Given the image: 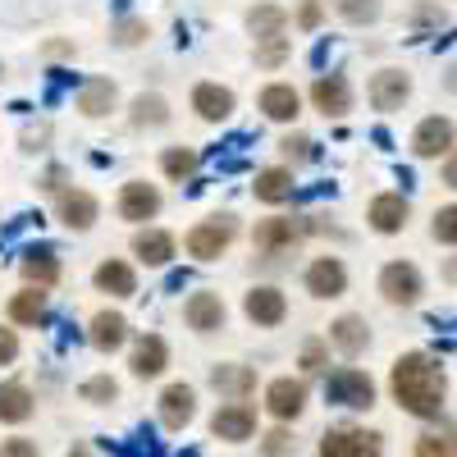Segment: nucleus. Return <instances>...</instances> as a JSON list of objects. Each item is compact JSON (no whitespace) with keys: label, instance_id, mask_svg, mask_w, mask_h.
Returning a JSON list of instances; mask_svg holds the SVG:
<instances>
[{"label":"nucleus","instance_id":"obj_50","mask_svg":"<svg viewBox=\"0 0 457 457\" xmlns=\"http://www.w3.org/2000/svg\"><path fill=\"white\" fill-rule=\"evenodd\" d=\"M69 457H92V453H87V448H83V444H79V448H73V453H69Z\"/></svg>","mask_w":457,"mask_h":457},{"label":"nucleus","instance_id":"obj_28","mask_svg":"<svg viewBox=\"0 0 457 457\" xmlns=\"http://www.w3.org/2000/svg\"><path fill=\"white\" fill-rule=\"evenodd\" d=\"M46 316H51V293L23 288V293L10 297V320L14 325H46Z\"/></svg>","mask_w":457,"mask_h":457},{"label":"nucleus","instance_id":"obj_8","mask_svg":"<svg viewBox=\"0 0 457 457\" xmlns=\"http://www.w3.org/2000/svg\"><path fill=\"white\" fill-rule=\"evenodd\" d=\"M302 284H307V293L320 297V302L343 297V293H348V265H343L338 256H316L307 265V275H302Z\"/></svg>","mask_w":457,"mask_h":457},{"label":"nucleus","instance_id":"obj_24","mask_svg":"<svg viewBox=\"0 0 457 457\" xmlns=\"http://www.w3.org/2000/svg\"><path fill=\"white\" fill-rule=\"evenodd\" d=\"M234 92L228 87H220V83H197L193 87V110L202 114L206 124H220V120H228V114H234Z\"/></svg>","mask_w":457,"mask_h":457},{"label":"nucleus","instance_id":"obj_7","mask_svg":"<svg viewBox=\"0 0 457 457\" xmlns=\"http://www.w3.org/2000/svg\"><path fill=\"white\" fill-rule=\"evenodd\" d=\"M243 312H247L252 325L275 329V325L288 320V297H284L275 284H256V288H247V297H243Z\"/></svg>","mask_w":457,"mask_h":457},{"label":"nucleus","instance_id":"obj_6","mask_svg":"<svg viewBox=\"0 0 457 457\" xmlns=\"http://www.w3.org/2000/svg\"><path fill=\"white\" fill-rule=\"evenodd\" d=\"M453 146H457V129H453V120H444V114H426V120L416 124V133H411V151L421 161H439V156H448Z\"/></svg>","mask_w":457,"mask_h":457},{"label":"nucleus","instance_id":"obj_46","mask_svg":"<svg viewBox=\"0 0 457 457\" xmlns=\"http://www.w3.org/2000/svg\"><path fill=\"white\" fill-rule=\"evenodd\" d=\"M19 357V334L14 329H0V366H10Z\"/></svg>","mask_w":457,"mask_h":457},{"label":"nucleus","instance_id":"obj_16","mask_svg":"<svg viewBox=\"0 0 457 457\" xmlns=\"http://www.w3.org/2000/svg\"><path fill=\"white\" fill-rule=\"evenodd\" d=\"M312 101L320 114H329V120H343V114L353 110V87L343 73H320V79L312 83Z\"/></svg>","mask_w":457,"mask_h":457},{"label":"nucleus","instance_id":"obj_14","mask_svg":"<svg viewBox=\"0 0 457 457\" xmlns=\"http://www.w3.org/2000/svg\"><path fill=\"white\" fill-rule=\"evenodd\" d=\"M170 366V343L161 334H137L133 338V353H129V370L137 379H156Z\"/></svg>","mask_w":457,"mask_h":457},{"label":"nucleus","instance_id":"obj_40","mask_svg":"<svg viewBox=\"0 0 457 457\" xmlns=\"http://www.w3.org/2000/svg\"><path fill=\"white\" fill-rule=\"evenodd\" d=\"M288 60V37H275V42H256V64L261 69H279Z\"/></svg>","mask_w":457,"mask_h":457},{"label":"nucleus","instance_id":"obj_32","mask_svg":"<svg viewBox=\"0 0 457 457\" xmlns=\"http://www.w3.org/2000/svg\"><path fill=\"white\" fill-rule=\"evenodd\" d=\"M288 28V10L284 5H256L247 10V32L256 37V42H275V37H284Z\"/></svg>","mask_w":457,"mask_h":457},{"label":"nucleus","instance_id":"obj_19","mask_svg":"<svg viewBox=\"0 0 457 457\" xmlns=\"http://www.w3.org/2000/svg\"><path fill=\"white\" fill-rule=\"evenodd\" d=\"M193 416H197V389L179 379V385H170L161 394V421H165V430H183Z\"/></svg>","mask_w":457,"mask_h":457},{"label":"nucleus","instance_id":"obj_5","mask_svg":"<svg viewBox=\"0 0 457 457\" xmlns=\"http://www.w3.org/2000/svg\"><path fill=\"white\" fill-rule=\"evenodd\" d=\"M379 293H385L389 307H416L426 293V279L411 261H389L385 270H379Z\"/></svg>","mask_w":457,"mask_h":457},{"label":"nucleus","instance_id":"obj_25","mask_svg":"<svg viewBox=\"0 0 457 457\" xmlns=\"http://www.w3.org/2000/svg\"><path fill=\"white\" fill-rule=\"evenodd\" d=\"M87 338H92L96 353H114V348H124V343H129V320L120 312H96L92 325H87Z\"/></svg>","mask_w":457,"mask_h":457},{"label":"nucleus","instance_id":"obj_17","mask_svg":"<svg viewBox=\"0 0 457 457\" xmlns=\"http://www.w3.org/2000/svg\"><path fill=\"white\" fill-rule=\"evenodd\" d=\"M55 215H60V224H69V228H92L96 224V215H101V206H96V197L87 193V187H64V193L55 197Z\"/></svg>","mask_w":457,"mask_h":457},{"label":"nucleus","instance_id":"obj_37","mask_svg":"<svg viewBox=\"0 0 457 457\" xmlns=\"http://www.w3.org/2000/svg\"><path fill=\"white\" fill-rule=\"evenodd\" d=\"M114 46H142L146 37H151V23L146 19H124V23H114Z\"/></svg>","mask_w":457,"mask_h":457},{"label":"nucleus","instance_id":"obj_30","mask_svg":"<svg viewBox=\"0 0 457 457\" xmlns=\"http://www.w3.org/2000/svg\"><path fill=\"white\" fill-rule=\"evenodd\" d=\"M92 279H96V288L110 293V297H133V293H137V275H133L129 261H101Z\"/></svg>","mask_w":457,"mask_h":457},{"label":"nucleus","instance_id":"obj_11","mask_svg":"<svg viewBox=\"0 0 457 457\" xmlns=\"http://www.w3.org/2000/svg\"><path fill=\"white\" fill-rule=\"evenodd\" d=\"M265 407H270L275 421H297L302 411H307V385L293 375H279L265 385Z\"/></svg>","mask_w":457,"mask_h":457},{"label":"nucleus","instance_id":"obj_3","mask_svg":"<svg viewBox=\"0 0 457 457\" xmlns=\"http://www.w3.org/2000/svg\"><path fill=\"white\" fill-rule=\"evenodd\" d=\"M325 398H329L334 407H353V411L375 407V379H370L366 370H357V366H338V370H329V379H325Z\"/></svg>","mask_w":457,"mask_h":457},{"label":"nucleus","instance_id":"obj_31","mask_svg":"<svg viewBox=\"0 0 457 457\" xmlns=\"http://www.w3.org/2000/svg\"><path fill=\"white\" fill-rule=\"evenodd\" d=\"M32 411H37V398H32L28 385H19V379L0 385V421H5V426H23Z\"/></svg>","mask_w":457,"mask_h":457},{"label":"nucleus","instance_id":"obj_23","mask_svg":"<svg viewBox=\"0 0 457 457\" xmlns=\"http://www.w3.org/2000/svg\"><path fill=\"white\" fill-rule=\"evenodd\" d=\"M329 343H334L343 357L366 353V348H370V325H366V316H338V320L329 325Z\"/></svg>","mask_w":457,"mask_h":457},{"label":"nucleus","instance_id":"obj_12","mask_svg":"<svg viewBox=\"0 0 457 457\" xmlns=\"http://www.w3.org/2000/svg\"><path fill=\"white\" fill-rule=\"evenodd\" d=\"M211 435L228 439V444L252 439L256 435V407H247V403H220L215 416H211Z\"/></svg>","mask_w":457,"mask_h":457},{"label":"nucleus","instance_id":"obj_26","mask_svg":"<svg viewBox=\"0 0 457 457\" xmlns=\"http://www.w3.org/2000/svg\"><path fill=\"white\" fill-rule=\"evenodd\" d=\"M256 202L265 206H284L293 197V170L288 165H270V170H256V183H252Z\"/></svg>","mask_w":457,"mask_h":457},{"label":"nucleus","instance_id":"obj_43","mask_svg":"<svg viewBox=\"0 0 457 457\" xmlns=\"http://www.w3.org/2000/svg\"><path fill=\"white\" fill-rule=\"evenodd\" d=\"M407 23H411V28H439V23H444V10L426 0V5H411V10H407Z\"/></svg>","mask_w":457,"mask_h":457},{"label":"nucleus","instance_id":"obj_10","mask_svg":"<svg viewBox=\"0 0 457 457\" xmlns=\"http://www.w3.org/2000/svg\"><path fill=\"white\" fill-rule=\"evenodd\" d=\"M120 215L133 220V224H146V220H156L161 215V187L156 183H146V179H129L120 187Z\"/></svg>","mask_w":457,"mask_h":457},{"label":"nucleus","instance_id":"obj_20","mask_svg":"<svg viewBox=\"0 0 457 457\" xmlns=\"http://www.w3.org/2000/svg\"><path fill=\"white\" fill-rule=\"evenodd\" d=\"M261 114H265V120H275V124H293L302 114L297 87L293 83H265L261 87Z\"/></svg>","mask_w":457,"mask_h":457},{"label":"nucleus","instance_id":"obj_2","mask_svg":"<svg viewBox=\"0 0 457 457\" xmlns=\"http://www.w3.org/2000/svg\"><path fill=\"white\" fill-rule=\"evenodd\" d=\"M238 238V220L234 215H211V220H197L193 228L183 234V247L187 256H197V261H215L228 252V243Z\"/></svg>","mask_w":457,"mask_h":457},{"label":"nucleus","instance_id":"obj_4","mask_svg":"<svg viewBox=\"0 0 457 457\" xmlns=\"http://www.w3.org/2000/svg\"><path fill=\"white\" fill-rule=\"evenodd\" d=\"M320 457H385V439L366 426H334L320 439Z\"/></svg>","mask_w":457,"mask_h":457},{"label":"nucleus","instance_id":"obj_45","mask_svg":"<svg viewBox=\"0 0 457 457\" xmlns=\"http://www.w3.org/2000/svg\"><path fill=\"white\" fill-rule=\"evenodd\" d=\"M261 448L270 453V457H284V453H293V448H297V439H293L288 430H270V435L261 439Z\"/></svg>","mask_w":457,"mask_h":457},{"label":"nucleus","instance_id":"obj_49","mask_svg":"<svg viewBox=\"0 0 457 457\" xmlns=\"http://www.w3.org/2000/svg\"><path fill=\"white\" fill-rule=\"evenodd\" d=\"M444 275H448V279H453V284H457V256H453V261H448V265H444Z\"/></svg>","mask_w":457,"mask_h":457},{"label":"nucleus","instance_id":"obj_35","mask_svg":"<svg viewBox=\"0 0 457 457\" xmlns=\"http://www.w3.org/2000/svg\"><path fill=\"white\" fill-rule=\"evenodd\" d=\"M334 10H338V19L366 28V23L379 19V0H334Z\"/></svg>","mask_w":457,"mask_h":457},{"label":"nucleus","instance_id":"obj_39","mask_svg":"<svg viewBox=\"0 0 457 457\" xmlns=\"http://www.w3.org/2000/svg\"><path fill=\"white\" fill-rule=\"evenodd\" d=\"M79 394L87 403H114V398H120V385H114L110 375H92V379H83V385H79Z\"/></svg>","mask_w":457,"mask_h":457},{"label":"nucleus","instance_id":"obj_38","mask_svg":"<svg viewBox=\"0 0 457 457\" xmlns=\"http://www.w3.org/2000/svg\"><path fill=\"white\" fill-rule=\"evenodd\" d=\"M430 234H435V243L457 247V206H439V211H435V220H430Z\"/></svg>","mask_w":457,"mask_h":457},{"label":"nucleus","instance_id":"obj_36","mask_svg":"<svg viewBox=\"0 0 457 457\" xmlns=\"http://www.w3.org/2000/svg\"><path fill=\"white\" fill-rule=\"evenodd\" d=\"M411 457H457V435H421Z\"/></svg>","mask_w":457,"mask_h":457},{"label":"nucleus","instance_id":"obj_13","mask_svg":"<svg viewBox=\"0 0 457 457\" xmlns=\"http://www.w3.org/2000/svg\"><path fill=\"white\" fill-rule=\"evenodd\" d=\"M302 238H307V224L288 220V215H270V220H261V224L252 228V243H256L261 252H288V247H297Z\"/></svg>","mask_w":457,"mask_h":457},{"label":"nucleus","instance_id":"obj_42","mask_svg":"<svg viewBox=\"0 0 457 457\" xmlns=\"http://www.w3.org/2000/svg\"><path fill=\"white\" fill-rule=\"evenodd\" d=\"M0 457H42V448L28 435H10V439H0Z\"/></svg>","mask_w":457,"mask_h":457},{"label":"nucleus","instance_id":"obj_15","mask_svg":"<svg viewBox=\"0 0 457 457\" xmlns=\"http://www.w3.org/2000/svg\"><path fill=\"white\" fill-rule=\"evenodd\" d=\"M366 96H370V105L375 110H403L407 105V96H411V79L403 69H379L375 79H370V87H366Z\"/></svg>","mask_w":457,"mask_h":457},{"label":"nucleus","instance_id":"obj_1","mask_svg":"<svg viewBox=\"0 0 457 457\" xmlns=\"http://www.w3.org/2000/svg\"><path fill=\"white\" fill-rule=\"evenodd\" d=\"M389 389H394L403 411L421 416V421H435L444 411V398H448V379H444V366L430 353H403L394 361Z\"/></svg>","mask_w":457,"mask_h":457},{"label":"nucleus","instance_id":"obj_34","mask_svg":"<svg viewBox=\"0 0 457 457\" xmlns=\"http://www.w3.org/2000/svg\"><path fill=\"white\" fill-rule=\"evenodd\" d=\"M161 170H165V179H174V183L193 179V174H197V151H193V146H170V151H161Z\"/></svg>","mask_w":457,"mask_h":457},{"label":"nucleus","instance_id":"obj_18","mask_svg":"<svg viewBox=\"0 0 457 457\" xmlns=\"http://www.w3.org/2000/svg\"><path fill=\"white\" fill-rule=\"evenodd\" d=\"M407 215H411V206H407L403 193H379V197L366 206V220H370L375 234H403Z\"/></svg>","mask_w":457,"mask_h":457},{"label":"nucleus","instance_id":"obj_29","mask_svg":"<svg viewBox=\"0 0 457 457\" xmlns=\"http://www.w3.org/2000/svg\"><path fill=\"white\" fill-rule=\"evenodd\" d=\"M114 101H120V87H114L110 79H87L79 87V110L87 114V120H105V114L114 110Z\"/></svg>","mask_w":457,"mask_h":457},{"label":"nucleus","instance_id":"obj_22","mask_svg":"<svg viewBox=\"0 0 457 457\" xmlns=\"http://www.w3.org/2000/svg\"><path fill=\"white\" fill-rule=\"evenodd\" d=\"M19 270H23V284L28 288H55L60 284V256L51 252V247H37V252H28L23 261H19Z\"/></svg>","mask_w":457,"mask_h":457},{"label":"nucleus","instance_id":"obj_33","mask_svg":"<svg viewBox=\"0 0 457 457\" xmlns=\"http://www.w3.org/2000/svg\"><path fill=\"white\" fill-rule=\"evenodd\" d=\"M129 120H133L137 129H161V124H170V101H165L161 92H142V96H133V105H129Z\"/></svg>","mask_w":457,"mask_h":457},{"label":"nucleus","instance_id":"obj_41","mask_svg":"<svg viewBox=\"0 0 457 457\" xmlns=\"http://www.w3.org/2000/svg\"><path fill=\"white\" fill-rule=\"evenodd\" d=\"M279 151H284V161H312V156H316V142H312L307 133H288V137L279 142Z\"/></svg>","mask_w":457,"mask_h":457},{"label":"nucleus","instance_id":"obj_44","mask_svg":"<svg viewBox=\"0 0 457 457\" xmlns=\"http://www.w3.org/2000/svg\"><path fill=\"white\" fill-rule=\"evenodd\" d=\"M325 361H329V353H325L320 338H307V343H302V370H325Z\"/></svg>","mask_w":457,"mask_h":457},{"label":"nucleus","instance_id":"obj_47","mask_svg":"<svg viewBox=\"0 0 457 457\" xmlns=\"http://www.w3.org/2000/svg\"><path fill=\"white\" fill-rule=\"evenodd\" d=\"M316 23H320V5H316V0H307V5L297 10V28H307V32H312Z\"/></svg>","mask_w":457,"mask_h":457},{"label":"nucleus","instance_id":"obj_27","mask_svg":"<svg viewBox=\"0 0 457 457\" xmlns=\"http://www.w3.org/2000/svg\"><path fill=\"white\" fill-rule=\"evenodd\" d=\"M133 256L142 261V265H165L170 256H174V234L170 228H137L133 234Z\"/></svg>","mask_w":457,"mask_h":457},{"label":"nucleus","instance_id":"obj_48","mask_svg":"<svg viewBox=\"0 0 457 457\" xmlns=\"http://www.w3.org/2000/svg\"><path fill=\"white\" fill-rule=\"evenodd\" d=\"M444 183L457 193V151H448V161H444Z\"/></svg>","mask_w":457,"mask_h":457},{"label":"nucleus","instance_id":"obj_21","mask_svg":"<svg viewBox=\"0 0 457 457\" xmlns=\"http://www.w3.org/2000/svg\"><path fill=\"white\" fill-rule=\"evenodd\" d=\"M211 385H215V394H224L228 403H243V398L256 389V370H252V366H238V361H224V366L211 370Z\"/></svg>","mask_w":457,"mask_h":457},{"label":"nucleus","instance_id":"obj_9","mask_svg":"<svg viewBox=\"0 0 457 457\" xmlns=\"http://www.w3.org/2000/svg\"><path fill=\"white\" fill-rule=\"evenodd\" d=\"M183 320H187V329H197V334H215V329H224L228 307H224V297L215 288H197L193 297L183 302Z\"/></svg>","mask_w":457,"mask_h":457}]
</instances>
